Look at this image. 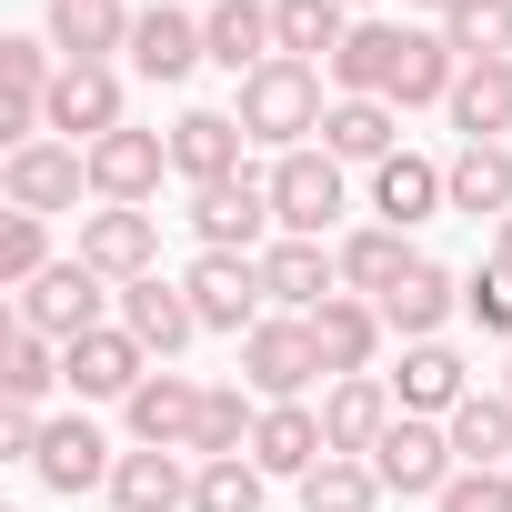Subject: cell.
Wrapping results in <instances>:
<instances>
[{
    "instance_id": "1",
    "label": "cell",
    "mask_w": 512,
    "mask_h": 512,
    "mask_svg": "<svg viewBox=\"0 0 512 512\" xmlns=\"http://www.w3.org/2000/svg\"><path fill=\"white\" fill-rule=\"evenodd\" d=\"M251 141H272V151H302V131H322V71L312 61H272V71H251L241 81V111H231Z\"/></svg>"
},
{
    "instance_id": "2",
    "label": "cell",
    "mask_w": 512,
    "mask_h": 512,
    "mask_svg": "<svg viewBox=\"0 0 512 512\" xmlns=\"http://www.w3.org/2000/svg\"><path fill=\"white\" fill-rule=\"evenodd\" d=\"M111 292H121V282H101L91 262H51V272L21 292V312H11V322H31L41 342H61V352H71L81 332H101V302H111Z\"/></svg>"
},
{
    "instance_id": "3",
    "label": "cell",
    "mask_w": 512,
    "mask_h": 512,
    "mask_svg": "<svg viewBox=\"0 0 512 512\" xmlns=\"http://www.w3.org/2000/svg\"><path fill=\"white\" fill-rule=\"evenodd\" d=\"M181 292H191V312H201V332H251V322H272L262 302V262L251 251H201V262L181 272Z\"/></svg>"
},
{
    "instance_id": "4",
    "label": "cell",
    "mask_w": 512,
    "mask_h": 512,
    "mask_svg": "<svg viewBox=\"0 0 512 512\" xmlns=\"http://www.w3.org/2000/svg\"><path fill=\"white\" fill-rule=\"evenodd\" d=\"M191 231H201V251H251V262H262V231H282L272 221V171H241V181L191 191Z\"/></svg>"
},
{
    "instance_id": "5",
    "label": "cell",
    "mask_w": 512,
    "mask_h": 512,
    "mask_svg": "<svg viewBox=\"0 0 512 512\" xmlns=\"http://www.w3.org/2000/svg\"><path fill=\"white\" fill-rule=\"evenodd\" d=\"M372 472H382V492H402V502H412V492H432V502H442V482L462 472V452H452V432H442V422L392 412V432L372 442Z\"/></svg>"
},
{
    "instance_id": "6",
    "label": "cell",
    "mask_w": 512,
    "mask_h": 512,
    "mask_svg": "<svg viewBox=\"0 0 512 512\" xmlns=\"http://www.w3.org/2000/svg\"><path fill=\"white\" fill-rule=\"evenodd\" d=\"M312 372H322V352H312V322L302 312H272V322L241 332V382L262 392V402H302Z\"/></svg>"
},
{
    "instance_id": "7",
    "label": "cell",
    "mask_w": 512,
    "mask_h": 512,
    "mask_svg": "<svg viewBox=\"0 0 512 512\" xmlns=\"http://www.w3.org/2000/svg\"><path fill=\"white\" fill-rule=\"evenodd\" d=\"M332 211H342V161L332 151H282L272 161V221H282V241H322Z\"/></svg>"
},
{
    "instance_id": "8",
    "label": "cell",
    "mask_w": 512,
    "mask_h": 512,
    "mask_svg": "<svg viewBox=\"0 0 512 512\" xmlns=\"http://www.w3.org/2000/svg\"><path fill=\"white\" fill-rule=\"evenodd\" d=\"M0 191H11V211H71L81 191H91V151L81 141H31V151H11V171H0Z\"/></svg>"
},
{
    "instance_id": "9",
    "label": "cell",
    "mask_w": 512,
    "mask_h": 512,
    "mask_svg": "<svg viewBox=\"0 0 512 512\" xmlns=\"http://www.w3.org/2000/svg\"><path fill=\"white\" fill-rule=\"evenodd\" d=\"M161 171H171V131H111V141H91V191L111 201V211H141L151 191H161Z\"/></svg>"
},
{
    "instance_id": "10",
    "label": "cell",
    "mask_w": 512,
    "mask_h": 512,
    "mask_svg": "<svg viewBox=\"0 0 512 512\" xmlns=\"http://www.w3.org/2000/svg\"><path fill=\"white\" fill-rule=\"evenodd\" d=\"M61 382H71L81 402H131V392L151 382V352H141L121 322H101V332H81V342L61 352Z\"/></svg>"
},
{
    "instance_id": "11",
    "label": "cell",
    "mask_w": 512,
    "mask_h": 512,
    "mask_svg": "<svg viewBox=\"0 0 512 512\" xmlns=\"http://www.w3.org/2000/svg\"><path fill=\"white\" fill-rule=\"evenodd\" d=\"M251 462H262V472H282V482H312V472L332 462V432H322V412H312V402H262Z\"/></svg>"
},
{
    "instance_id": "12",
    "label": "cell",
    "mask_w": 512,
    "mask_h": 512,
    "mask_svg": "<svg viewBox=\"0 0 512 512\" xmlns=\"http://www.w3.org/2000/svg\"><path fill=\"white\" fill-rule=\"evenodd\" d=\"M51 131H71L81 151L121 131V71L111 61H61V91H51Z\"/></svg>"
},
{
    "instance_id": "13",
    "label": "cell",
    "mask_w": 512,
    "mask_h": 512,
    "mask_svg": "<svg viewBox=\"0 0 512 512\" xmlns=\"http://www.w3.org/2000/svg\"><path fill=\"white\" fill-rule=\"evenodd\" d=\"M121 412H131V442H141V452H191V432H201V382H191V372H151Z\"/></svg>"
},
{
    "instance_id": "14",
    "label": "cell",
    "mask_w": 512,
    "mask_h": 512,
    "mask_svg": "<svg viewBox=\"0 0 512 512\" xmlns=\"http://www.w3.org/2000/svg\"><path fill=\"white\" fill-rule=\"evenodd\" d=\"M262 292L312 322L322 302H342V251H322V241H272V251H262Z\"/></svg>"
},
{
    "instance_id": "15",
    "label": "cell",
    "mask_w": 512,
    "mask_h": 512,
    "mask_svg": "<svg viewBox=\"0 0 512 512\" xmlns=\"http://www.w3.org/2000/svg\"><path fill=\"white\" fill-rule=\"evenodd\" d=\"M241 121L231 111H181L171 121V171L191 181V191H211V181H241Z\"/></svg>"
},
{
    "instance_id": "16",
    "label": "cell",
    "mask_w": 512,
    "mask_h": 512,
    "mask_svg": "<svg viewBox=\"0 0 512 512\" xmlns=\"http://www.w3.org/2000/svg\"><path fill=\"white\" fill-rule=\"evenodd\" d=\"M372 211H382L392 231H412V221L452 211V171L422 161V151H392V161H372Z\"/></svg>"
},
{
    "instance_id": "17",
    "label": "cell",
    "mask_w": 512,
    "mask_h": 512,
    "mask_svg": "<svg viewBox=\"0 0 512 512\" xmlns=\"http://www.w3.org/2000/svg\"><path fill=\"white\" fill-rule=\"evenodd\" d=\"M121 332L141 342V352H181L191 332H201V312H191V292L181 282H161V272H141V282H121Z\"/></svg>"
},
{
    "instance_id": "18",
    "label": "cell",
    "mask_w": 512,
    "mask_h": 512,
    "mask_svg": "<svg viewBox=\"0 0 512 512\" xmlns=\"http://www.w3.org/2000/svg\"><path fill=\"white\" fill-rule=\"evenodd\" d=\"M382 302H362V292H342V302H322L312 312V352H322V372L332 382H352V372H372V352H382Z\"/></svg>"
},
{
    "instance_id": "19",
    "label": "cell",
    "mask_w": 512,
    "mask_h": 512,
    "mask_svg": "<svg viewBox=\"0 0 512 512\" xmlns=\"http://www.w3.org/2000/svg\"><path fill=\"white\" fill-rule=\"evenodd\" d=\"M151 251H161V221H151V211H111V201H101V211L81 221V262H91L101 282H141Z\"/></svg>"
},
{
    "instance_id": "20",
    "label": "cell",
    "mask_w": 512,
    "mask_h": 512,
    "mask_svg": "<svg viewBox=\"0 0 512 512\" xmlns=\"http://www.w3.org/2000/svg\"><path fill=\"white\" fill-rule=\"evenodd\" d=\"M201 41H211V61H221L231 81H251V71L282 61V41H272V0H221V11L201 21Z\"/></svg>"
},
{
    "instance_id": "21",
    "label": "cell",
    "mask_w": 512,
    "mask_h": 512,
    "mask_svg": "<svg viewBox=\"0 0 512 512\" xmlns=\"http://www.w3.org/2000/svg\"><path fill=\"white\" fill-rule=\"evenodd\" d=\"M191 61H211L201 21L171 11V0H151V11L131 21V71H151V81H191Z\"/></svg>"
},
{
    "instance_id": "22",
    "label": "cell",
    "mask_w": 512,
    "mask_h": 512,
    "mask_svg": "<svg viewBox=\"0 0 512 512\" xmlns=\"http://www.w3.org/2000/svg\"><path fill=\"white\" fill-rule=\"evenodd\" d=\"M462 312V282L442 272V262H412L392 292H382V322L402 332V342H442V322Z\"/></svg>"
},
{
    "instance_id": "23",
    "label": "cell",
    "mask_w": 512,
    "mask_h": 512,
    "mask_svg": "<svg viewBox=\"0 0 512 512\" xmlns=\"http://www.w3.org/2000/svg\"><path fill=\"white\" fill-rule=\"evenodd\" d=\"M392 402H402V412H422V422H432V412L452 422V412L472 402L462 352H452V342H412V352H402V372H392Z\"/></svg>"
},
{
    "instance_id": "24",
    "label": "cell",
    "mask_w": 512,
    "mask_h": 512,
    "mask_svg": "<svg viewBox=\"0 0 512 512\" xmlns=\"http://www.w3.org/2000/svg\"><path fill=\"white\" fill-rule=\"evenodd\" d=\"M322 432H332V452H352V462H372V442L392 432V382H372V372H352V382H332V402H322Z\"/></svg>"
},
{
    "instance_id": "25",
    "label": "cell",
    "mask_w": 512,
    "mask_h": 512,
    "mask_svg": "<svg viewBox=\"0 0 512 512\" xmlns=\"http://www.w3.org/2000/svg\"><path fill=\"white\" fill-rule=\"evenodd\" d=\"M31 472H41L51 492H91V482H111V472H121V452L71 412V422H51V432H41V462H31Z\"/></svg>"
},
{
    "instance_id": "26",
    "label": "cell",
    "mask_w": 512,
    "mask_h": 512,
    "mask_svg": "<svg viewBox=\"0 0 512 512\" xmlns=\"http://www.w3.org/2000/svg\"><path fill=\"white\" fill-rule=\"evenodd\" d=\"M402 41H412V31H392V21H352V41H342V61H332L342 101H392V71H402Z\"/></svg>"
},
{
    "instance_id": "27",
    "label": "cell",
    "mask_w": 512,
    "mask_h": 512,
    "mask_svg": "<svg viewBox=\"0 0 512 512\" xmlns=\"http://www.w3.org/2000/svg\"><path fill=\"white\" fill-rule=\"evenodd\" d=\"M452 131L462 141H502L512 131V61H462V81H452Z\"/></svg>"
},
{
    "instance_id": "28",
    "label": "cell",
    "mask_w": 512,
    "mask_h": 512,
    "mask_svg": "<svg viewBox=\"0 0 512 512\" xmlns=\"http://www.w3.org/2000/svg\"><path fill=\"white\" fill-rule=\"evenodd\" d=\"M51 51L61 61H111V51H131V11L121 0H51Z\"/></svg>"
},
{
    "instance_id": "29",
    "label": "cell",
    "mask_w": 512,
    "mask_h": 512,
    "mask_svg": "<svg viewBox=\"0 0 512 512\" xmlns=\"http://www.w3.org/2000/svg\"><path fill=\"white\" fill-rule=\"evenodd\" d=\"M452 211L512 221V141H462V161H452Z\"/></svg>"
},
{
    "instance_id": "30",
    "label": "cell",
    "mask_w": 512,
    "mask_h": 512,
    "mask_svg": "<svg viewBox=\"0 0 512 512\" xmlns=\"http://www.w3.org/2000/svg\"><path fill=\"white\" fill-rule=\"evenodd\" d=\"M442 432H452L462 472H512V392H472Z\"/></svg>"
},
{
    "instance_id": "31",
    "label": "cell",
    "mask_w": 512,
    "mask_h": 512,
    "mask_svg": "<svg viewBox=\"0 0 512 512\" xmlns=\"http://www.w3.org/2000/svg\"><path fill=\"white\" fill-rule=\"evenodd\" d=\"M272 41H282V61H342L352 11L342 0H272Z\"/></svg>"
},
{
    "instance_id": "32",
    "label": "cell",
    "mask_w": 512,
    "mask_h": 512,
    "mask_svg": "<svg viewBox=\"0 0 512 512\" xmlns=\"http://www.w3.org/2000/svg\"><path fill=\"white\" fill-rule=\"evenodd\" d=\"M111 502H121V512H191V472H181V452H121Z\"/></svg>"
},
{
    "instance_id": "33",
    "label": "cell",
    "mask_w": 512,
    "mask_h": 512,
    "mask_svg": "<svg viewBox=\"0 0 512 512\" xmlns=\"http://www.w3.org/2000/svg\"><path fill=\"white\" fill-rule=\"evenodd\" d=\"M452 81H462V51H452L442 31H412V41H402V71H392V111L452 101Z\"/></svg>"
},
{
    "instance_id": "34",
    "label": "cell",
    "mask_w": 512,
    "mask_h": 512,
    "mask_svg": "<svg viewBox=\"0 0 512 512\" xmlns=\"http://www.w3.org/2000/svg\"><path fill=\"white\" fill-rule=\"evenodd\" d=\"M412 262H422V251H402V231H392V221H372V231H352V241H342V292L382 302V292H392Z\"/></svg>"
},
{
    "instance_id": "35",
    "label": "cell",
    "mask_w": 512,
    "mask_h": 512,
    "mask_svg": "<svg viewBox=\"0 0 512 512\" xmlns=\"http://www.w3.org/2000/svg\"><path fill=\"white\" fill-rule=\"evenodd\" d=\"M322 151L332 161H392V101H332Z\"/></svg>"
},
{
    "instance_id": "36",
    "label": "cell",
    "mask_w": 512,
    "mask_h": 512,
    "mask_svg": "<svg viewBox=\"0 0 512 512\" xmlns=\"http://www.w3.org/2000/svg\"><path fill=\"white\" fill-rule=\"evenodd\" d=\"M61 382V342H41L31 322H11V342H0V392L11 402H41Z\"/></svg>"
},
{
    "instance_id": "37",
    "label": "cell",
    "mask_w": 512,
    "mask_h": 512,
    "mask_svg": "<svg viewBox=\"0 0 512 512\" xmlns=\"http://www.w3.org/2000/svg\"><path fill=\"white\" fill-rule=\"evenodd\" d=\"M251 432H262V412H251L241 392H201V432H191V452H201V462H241V452H251Z\"/></svg>"
},
{
    "instance_id": "38",
    "label": "cell",
    "mask_w": 512,
    "mask_h": 512,
    "mask_svg": "<svg viewBox=\"0 0 512 512\" xmlns=\"http://www.w3.org/2000/svg\"><path fill=\"white\" fill-rule=\"evenodd\" d=\"M372 502H382V472L352 462V452H332V462L302 482V512H372Z\"/></svg>"
},
{
    "instance_id": "39",
    "label": "cell",
    "mask_w": 512,
    "mask_h": 512,
    "mask_svg": "<svg viewBox=\"0 0 512 512\" xmlns=\"http://www.w3.org/2000/svg\"><path fill=\"white\" fill-rule=\"evenodd\" d=\"M442 41L462 61H512V0H462V11L442 21Z\"/></svg>"
},
{
    "instance_id": "40",
    "label": "cell",
    "mask_w": 512,
    "mask_h": 512,
    "mask_svg": "<svg viewBox=\"0 0 512 512\" xmlns=\"http://www.w3.org/2000/svg\"><path fill=\"white\" fill-rule=\"evenodd\" d=\"M191 512H262V462H201L191 472Z\"/></svg>"
},
{
    "instance_id": "41",
    "label": "cell",
    "mask_w": 512,
    "mask_h": 512,
    "mask_svg": "<svg viewBox=\"0 0 512 512\" xmlns=\"http://www.w3.org/2000/svg\"><path fill=\"white\" fill-rule=\"evenodd\" d=\"M41 272H51V221L41 211H11V221H0V282L31 292Z\"/></svg>"
},
{
    "instance_id": "42",
    "label": "cell",
    "mask_w": 512,
    "mask_h": 512,
    "mask_svg": "<svg viewBox=\"0 0 512 512\" xmlns=\"http://www.w3.org/2000/svg\"><path fill=\"white\" fill-rule=\"evenodd\" d=\"M462 312H472L482 332H512V262H502V251H492V262L462 282Z\"/></svg>"
},
{
    "instance_id": "43",
    "label": "cell",
    "mask_w": 512,
    "mask_h": 512,
    "mask_svg": "<svg viewBox=\"0 0 512 512\" xmlns=\"http://www.w3.org/2000/svg\"><path fill=\"white\" fill-rule=\"evenodd\" d=\"M432 512H512V472H452Z\"/></svg>"
},
{
    "instance_id": "44",
    "label": "cell",
    "mask_w": 512,
    "mask_h": 512,
    "mask_svg": "<svg viewBox=\"0 0 512 512\" xmlns=\"http://www.w3.org/2000/svg\"><path fill=\"white\" fill-rule=\"evenodd\" d=\"M422 11H442V21H452V11H462V0H422Z\"/></svg>"
},
{
    "instance_id": "45",
    "label": "cell",
    "mask_w": 512,
    "mask_h": 512,
    "mask_svg": "<svg viewBox=\"0 0 512 512\" xmlns=\"http://www.w3.org/2000/svg\"><path fill=\"white\" fill-rule=\"evenodd\" d=\"M492 251H502V262H512V221H502V241H492Z\"/></svg>"
},
{
    "instance_id": "46",
    "label": "cell",
    "mask_w": 512,
    "mask_h": 512,
    "mask_svg": "<svg viewBox=\"0 0 512 512\" xmlns=\"http://www.w3.org/2000/svg\"><path fill=\"white\" fill-rule=\"evenodd\" d=\"M342 11H362V0H342Z\"/></svg>"
}]
</instances>
